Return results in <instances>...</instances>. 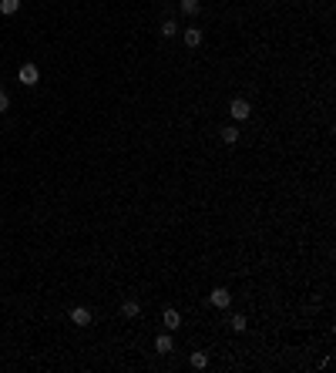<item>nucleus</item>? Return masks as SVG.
<instances>
[{
    "mask_svg": "<svg viewBox=\"0 0 336 373\" xmlns=\"http://www.w3.org/2000/svg\"><path fill=\"white\" fill-rule=\"evenodd\" d=\"M17 81L24 84V88H34V84L40 81V71H37V64H24V67H20V74H17Z\"/></svg>",
    "mask_w": 336,
    "mask_h": 373,
    "instance_id": "f257e3e1",
    "label": "nucleus"
},
{
    "mask_svg": "<svg viewBox=\"0 0 336 373\" xmlns=\"http://www.w3.org/2000/svg\"><path fill=\"white\" fill-rule=\"evenodd\" d=\"M208 303H212L215 309H225V306H229V303H232V293H229V289H222V286H219V289H212V293H208Z\"/></svg>",
    "mask_w": 336,
    "mask_h": 373,
    "instance_id": "f03ea898",
    "label": "nucleus"
},
{
    "mask_svg": "<svg viewBox=\"0 0 336 373\" xmlns=\"http://www.w3.org/2000/svg\"><path fill=\"white\" fill-rule=\"evenodd\" d=\"M229 111H232V118H235V121H245V118L252 114V108H249V101H242V98H235V101L229 104Z\"/></svg>",
    "mask_w": 336,
    "mask_h": 373,
    "instance_id": "7ed1b4c3",
    "label": "nucleus"
},
{
    "mask_svg": "<svg viewBox=\"0 0 336 373\" xmlns=\"http://www.w3.org/2000/svg\"><path fill=\"white\" fill-rule=\"evenodd\" d=\"M71 323H74V326H91V309L71 306Z\"/></svg>",
    "mask_w": 336,
    "mask_h": 373,
    "instance_id": "20e7f679",
    "label": "nucleus"
},
{
    "mask_svg": "<svg viewBox=\"0 0 336 373\" xmlns=\"http://www.w3.org/2000/svg\"><path fill=\"white\" fill-rule=\"evenodd\" d=\"M161 323H165L168 329H182V313H178V309H172V306H168L165 313H161Z\"/></svg>",
    "mask_w": 336,
    "mask_h": 373,
    "instance_id": "39448f33",
    "label": "nucleus"
},
{
    "mask_svg": "<svg viewBox=\"0 0 336 373\" xmlns=\"http://www.w3.org/2000/svg\"><path fill=\"white\" fill-rule=\"evenodd\" d=\"M141 313V306H138V299H124L121 303V316H128V319H135Z\"/></svg>",
    "mask_w": 336,
    "mask_h": 373,
    "instance_id": "423d86ee",
    "label": "nucleus"
},
{
    "mask_svg": "<svg viewBox=\"0 0 336 373\" xmlns=\"http://www.w3.org/2000/svg\"><path fill=\"white\" fill-rule=\"evenodd\" d=\"M185 44L188 47H198V44H202V30H198V27H188L185 30Z\"/></svg>",
    "mask_w": 336,
    "mask_h": 373,
    "instance_id": "0eeeda50",
    "label": "nucleus"
},
{
    "mask_svg": "<svg viewBox=\"0 0 336 373\" xmlns=\"http://www.w3.org/2000/svg\"><path fill=\"white\" fill-rule=\"evenodd\" d=\"M155 350L158 353H172V336H155Z\"/></svg>",
    "mask_w": 336,
    "mask_h": 373,
    "instance_id": "6e6552de",
    "label": "nucleus"
},
{
    "mask_svg": "<svg viewBox=\"0 0 336 373\" xmlns=\"http://www.w3.org/2000/svg\"><path fill=\"white\" fill-rule=\"evenodd\" d=\"M222 141H225V145H235V141H239V128H232V125L222 128Z\"/></svg>",
    "mask_w": 336,
    "mask_h": 373,
    "instance_id": "1a4fd4ad",
    "label": "nucleus"
},
{
    "mask_svg": "<svg viewBox=\"0 0 336 373\" xmlns=\"http://www.w3.org/2000/svg\"><path fill=\"white\" fill-rule=\"evenodd\" d=\"M20 0H0V14H17Z\"/></svg>",
    "mask_w": 336,
    "mask_h": 373,
    "instance_id": "9d476101",
    "label": "nucleus"
},
{
    "mask_svg": "<svg viewBox=\"0 0 336 373\" xmlns=\"http://www.w3.org/2000/svg\"><path fill=\"white\" fill-rule=\"evenodd\" d=\"M192 366H195V370H205V366H208V356L205 353H192Z\"/></svg>",
    "mask_w": 336,
    "mask_h": 373,
    "instance_id": "9b49d317",
    "label": "nucleus"
},
{
    "mask_svg": "<svg viewBox=\"0 0 336 373\" xmlns=\"http://www.w3.org/2000/svg\"><path fill=\"white\" fill-rule=\"evenodd\" d=\"M161 34H165V37H175V34H178V24H175V20H165V24H161Z\"/></svg>",
    "mask_w": 336,
    "mask_h": 373,
    "instance_id": "f8f14e48",
    "label": "nucleus"
},
{
    "mask_svg": "<svg viewBox=\"0 0 336 373\" xmlns=\"http://www.w3.org/2000/svg\"><path fill=\"white\" fill-rule=\"evenodd\" d=\"M198 7H202L198 0H182V10H185V14H198Z\"/></svg>",
    "mask_w": 336,
    "mask_h": 373,
    "instance_id": "ddd939ff",
    "label": "nucleus"
},
{
    "mask_svg": "<svg viewBox=\"0 0 336 373\" xmlns=\"http://www.w3.org/2000/svg\"><path fill=\"white\" fill-rule=\"evenodd\" d=\"M229 326H232L235 333H242V329H245V316H232V319H229Z\"/></svg>",
    "mask_w": 336,
    "mask_h": 373,
    "instance_id": "4468645a",
    "label": "nucleus"
},
{
    "mask_svg": "<svg viewBox=\"0 0 336 373\" xmlns=\"http://www.w3.org/2000/svg\"><path fill=\"white\" fill-rule=\"evenodd\" d=\"M7 108H10V94H7V91H0V114L7 111Z\"/></svg>",
    "mask_w": 336,
    "mask_h": 373,
    "instance_id": "2eb2a0df",
    "label": "nucleus"
}]
</instances>
